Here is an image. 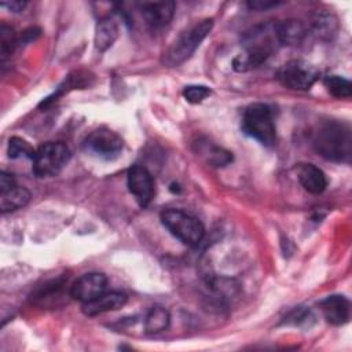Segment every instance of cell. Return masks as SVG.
I'll list each match as a JSON object with an SVG mask.
<instances>
[{
	"mask_svg": "<svg viewBox=\"0 0 352 352\" xmlns=\"http://www.w3.org/2000/svg\"><path fill=\"white\" fill-rule=\"evenodd\" d=\"M87 85V76H82L80 72L74 73V74H70L66 77V80L56 88V91L47 96L41 103H40V107H47L48 104H51L52 102H55L60 95H63L66 91L69 89H74L77 87H85Z\"/></svg>",
	"mask_w": 352,
	"mask_h": 352,
	"instance_id": "cell-19",
	"label": "cell"
},
{
	"mask_svg": "<svg viewBox=\"0 0 352 352\" xmlns=\"http://www.w3.org/2000/svg\"><path fill=\"white\" fill-rule=\"evenodd\" d=\"M161 223L176 239L187 246H197L205 235V227L201 220L180 209L162 210Z\"/></svg>",
	"mask_w": 352,
	"mask_h": 352,
	"instance_id": "cell-4",
	"label": "cell"
},
{
	"mask_svg": "<svg viewBox=\"0 0 352 352\" xmlns=\"http://www.w3.org/2000/svg\"><path fill=\"white\" fill-rule=\"evenodd\" d=\"M139 11L146 23L154 29L169 25L175 15L176 4L170 0L164 1H143L138 4Z\"/></svg>",
	"mask_w": 352,
	"mask_h": 352,
	"instance_id": "cell-10",
	"label": "cell"
},
{
	"mask_svg": "<svg viewBox=\"0 0 352 352\" xmlns=\"http://www.w3.org/2000/svg\"><path fill=\"white\" fill-rule=\"evenodd\" d=\"M107 278L100 272H88L77 278L70 286L69 294L72 298L85 304L106 292Z\"/></svg>",
	"mask_w": 352,
	"mask_h": 352,
	"instance_id": "cell-9",
	"label": "cell"
},
{
	"mask_svg": "<svg viewBox=\"0 0 352 352\" xmlns=\"http://www.w3.org/2000/svg\"><path fill=\"white\" fill-rule=\"evenodd\" d=\"M16 44H18V40L15 37L12 28H10L6 23H1L0 25V55L3 62L12 55Z\"/></svg>",
	"mask_w": 352,
	"mask_h": 352,
	"instance_id": "cell-23",
	"label": "cell"
},
{
	"mask_svg": "<svg viewBox=\"0 0 352 352\" xmlns=\"http://www.w3.org/2000/svg\"><path fill=\"white\" fill-rule=\"evenodd\" d=\"M210 94H212V91L208 87H205V85H187L183 89V98L188 103H192V104L201 103Z\"/></svg>",
	"mask_w": 352,
	"mask_h": 352,
	"instance_id": "cell-26",
	"label": "cell"
},
{
	"mask_svg": "<svg viewBox=\"0 0 352 352\" xmlns=\"http://www.w3.org/2000/svg\"><path fill=\"white\" fill-rule=\"evenodd\" d=\"M205 153L206 161L213 166H226L232 161V154L230 151L214 144H206Z\"/></svg>",
	"mask_w": 352,
	"mask_h": 352,
	"instance_id": "cell-24",
	"label": "cell"
},
{
	"mask_svg": "<svg viewBox=\"0 0 352 352\" xmlns=\"http://www.w3.org/2000/svg\"><path fill=\"white\" fill-rule=\"evenodd\" d=\"M30 201V192L25 187L15 186L11 190L0 192V210L1 213L12 212L23 208Z\"/></svg>",
	"mask_w": 352,
	"mask_h": 352,
	"instance_id": "cell-17",
	"label": "cell"
},
{
	"mask_svg": "<svg viewBox=\"0 0 352 352\" xmlns=\"http://www.w3.org/2000/svg\"><path fill=\"white\" fill-rule=\"evenodd\" d=\"M243 132L265 147L276 143V128L271 109L264 103H253L246 107L242 118Z\"/></svg>",
	"mask_w": 352,
	"mask_h": 352,
	"instance_id": "cell-3",
	"label": "cell"
},
{
	"mask_svg": "<svg viewBox=\"0 0 352 352\" xmlns=\"http://www.w3.org/2000/svg\"><path fill=\"white\" fill-rule=\"evenodd\" d=\"M312 144L329 161L349 162L352 157L351 126L340 121H326L316 128Z\"/></svg>",
	"mask_w": 352,
	"mask_h": 352,
	"instance_id": "cell-1",
	"label": "cell"
},
{
	"mask_svg": "<svg viewBox=\"0 0 352 352\" xmlns=\"http://www.w3.org/2000/svg\"><path fill=\"white\" fill-rule=\"evenodd\" d=\"M170 315L162 307H153L144 318V330L147 334H158L169 327Z\"/></svg>",
	"mask_w": 352,
	"mask_h": 352,
	"instance_id": "cell-18",
	"label": "cell"
},
{
	"mask_svg": "<svg viewBox=\"0 0 352 352\" xmlns=\"http://www.w3.org/2000/svg\"><path fill=\"white\" fill-rule=\"evenodd\" d=\"M7 153H8V157L11 160H16V158H22V157L33 160L36 150L25 139L18 138V136H12L8 140Z\"/></svg>",
	"mask_w": 352,
	"mask_h": 352,
	"instance_id": "cell-22",
	"label": "cell"
},
{
	"mask_svg": "<svg viewBox=\"0 0 352 352\" xmlns=\"http://www.w3.org/2000/svg\"><path fill=\"white\" fill-rule=\"evenodd\" d=\"M128 301V297L122 292H109L103 293L95 300L82 304V312L87 316H96L104 312H111L122 308Z\"/></svg>",
	"mask_w": 352,
	"mask_h": 352,
	"instance_id": "cell-12",
	"label": "cell"
},
{
	"mask_svg": "<svg viewBox=\"0 0 352 352\" xmlns=\"http://www.w3.org/2000/svg\"><path fill=\"white\" fill-rule=\"evenodd\" d=\"M279 1H272V0H252L248 3V7L250 10H257V11H267L270 8H274L279 6Z\"/></svg>",
	"mask_w": 352,
	"mask_h": 352,
	"instance_id": "cell-27",
	"label": "cell"
},
{
	"mask_svg": "<svg viewBox=\"0 0 352 352\" xmlns=\"http://www.w3.org/2000/svg\"><path fill=\"white\" fill-rule=\"evenodd\" d=\"M84 147L91 154L103 160L117 158L124 147L122 139L107 128H98L92 131L84 140Z\"/></svg>",
	"mask_w": 352,
	"mask_h": 352,
	"instance_id": "cell-7",
	"label": "cell"
},
{
	"mask_svg": "<svg viewBox=\"0 0 352 352\" xmlns=\"http://www.w3.org/2000/svg\"><path fill=\"white\" fill-rule=\"evenodd\" d=\"M278 78L282 85L290 89L307 91L319 78V70L309 62L294 59L285 63L279 72Z\"/></svg>",
	"mask_w": 352,
	"mask_h": 352,
	"instance_id": "cell-6",
	"label": "cell"
},
{
	"mask_svg": "<svg viewBox=\"0 0 352 352\" xmlns=\"http://www.w3.org/2000/svg\"><path fill=\"white\" fill-rule=\"evenodd\" d=\"M314 320H315V316L309 309H307L304 307H298V308H294L286 316L285 323L292 324V326H298V327H301V326H308L309 327L314 323Z\"/></svg>",
	"mask_w": 352,
	"mask_h": 352,
	"instance_id": "cell-25",
	"label": "cell"
},
{
	"mask_svg": "<svg viewBox=\"0 0 352 352\" xmlns=\"http://www.w3.org/2000/svg\"><path fill=\"white\" fill-rule=\"evenodd\" d=\"M15 186H16V183H15V179L12 177V175H10L7 172L0 173V192L11 190Z\"/></svg>",
	"mask_w": 352,
	"mask_h": 352,
	"instance_id": "cell-28",
	"label": "cell"
},
{
	"mask_svg": "<svg viewBox=\"0 0 352 352\" xmlns=\"http://www.w3.org/2000/svg\"><path fill=\"white\" fill-rule=\"evenodd\" d=\"M311 29L314 34L320 40H331L338 30V21L331 12L318 11L311 21Z\"/></svg>",
	"mask_w": 352,
	"mask_h": 352,
	"instance_id": "cell-16",
	"label": "cell"
},
{
	"mask_svg": "<svg viewBox=\"0 0 352 352\" xmlns=\"http://www.w3.org/2000/svg\"><path fill=\"white\" fill-rule=\"evenodd\" d=\"M319 308L327 323L333 326H342L348 323L351 316V304L348 298L340 294H333L319 302Z\"/></svg>",
	"mask_w": 352,
	"mask_h": 352,
	"instance_id": "cell-11",
	"label": "cell"
},
{
	"mask_svg": "<svg viewBox=\"0 0 352 352\" xmlns=\"http://www.w3.org/2000/svg\"><path fill=\"white\" fill-rule=\"evenodd\" d=\"M323 84L329 94H331L334 98L345 99L352 95V84L349 80L341 77V76H327L323 80Z\"/></svg>",
	"mask_w": 352,
	"mask_h": 352,
	"instance_id": "cell-21",
	"label": "cell"
},
{
	"mask_svg": "<svg viewBox=\"0 0 352 352\" xmlns=\"http://www.w3.org/2000/svg\"><path fill=\"white\" fill-rule=\"evenodd\" d=\"M212 28V18H205L190 25L173 40V43L165 51L164 63L169 67H175L184 63L187 59L191 58V55L195 52V50L199 47L204 38L210 33Z\"/></svg>",
	"mask_w": 352,
	"mask_h": 352,
	"instance_id": "cell-2",
	"label": "cell"
},
{
	"mask_svg": "<svg viewBox=\"0 0 352 352\" xmlns=\"http://www.w3.org/2000/svg\"><path fill=\"white\" fill-rule=\"evenodd\" d=\"M307 33V26L300 19H286L275 23L276 40L282 45H298Z\"/></svg>",
	"mask_w": 352,
	"mask_h": 352,
	"instance_id": "cell-13",
	"label": "cell"
},
{
	"mask_svg": "<svg viewBox=\"0 0 352 352\" xmlns=\"http://www.w3.org/2000/svg\"><path fill=\"white\" fill-rule=\"evenodd\" d=\"M69 160L70 150L63 142H47L36 150L32 170L36 177H52L65 168Z\"/></svg>",
	"mask_w": 352,
	"mask_h": 352,
	"instance_id": "cell-5",
	"label": "cell"
},
{
	"mask_svg": "<svg viewBox=\"0 0 352 352\" xmlns=\"http://www.w3.org/2000/svg\"><path fill=\"white\" fill-rule=\"evenodd\" d=\"M63 286H65V283L59 279L48 282L37 290V293L33 296V298H34V301H37L38 304H43V305H47L48 302L56 304V300L60 298V296H62Z\"/></svg>",
	"mask_w": 352,
	"mask_h": 352,
	"instance_id": "cell-20",
	"label": "cell"
},
{
	"mask_svg": "<svg viewBox=\"0 0 352 352\" xmlns=\"http://www.w3.org/2000/svg\"><path fill=\"white\" fill-rule=\"evenodd\" d=\"M1 7H6L11 12H21L26 7V1L23 0H8V1H1Z\"/></svg>",
	"mask_w": 352,
	"mask_h": 352,
	"instance_id": "cell-29",
	"label": "cell"
},
{
	"mask_svg": "<svg viewBox=\"0 0 352 352\" xmlns=\"http://www.w3.org/2000/svg\"><path fill=\"white\" fill-rule=\"evenodd\" d=\"M118 33H120L118 25L111 16L102 18L95 28L94 43L96 50L100 52L107 51L116 43Z\"/></svg>",
	"mask_w": 352,
	"mask_h": 352,
	"instance_id": "cell-15",
	"label": "cell"
},
{
	"mask_svg": "<svg viewBox=\"0 0 352 352\" xmlns=\"http://www.w3.org/2000/svg\"><path fill=\"white\" fill-rule=\"evenodd\" d=\"M126 183L129 192L142 208H146L154 198V180L144 166L132 165L126 173Z\"/></svg>",
	"mask_w": 352,
	"mask_h": 352,
	"instance_id": "cell-8",
	"label": "cell"
},
{
	"mask_svg": "<svg viewBox=\"0 0 352 352\" xmlns=\"http://www.w3.org/2000/svg\"><path fill=\"white\" fill-rule=\"evenodd\" d=\"M298 180L311 194H322L327 187L324 172L314 164H302L298 168Z\"/></svg>",
	"mask_w": 352,
	"mask_h": 352,
	"instance_id": "cell-14",
	"label": "cell"
}]
</instances>
